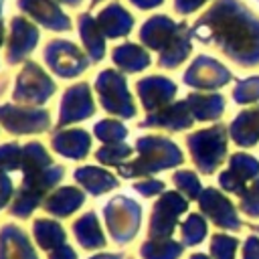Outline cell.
Wrapping results in <instances>:
<instances>
[{"mask_svg": "<svg viewBox=\"0 0 259 259\" xmlns=\"http://www.w3.org/2000/svg\"><path fill=\"white\" fill-rule=\"evenodd\" d=\"M190 32L239 67H259V14L241 0H217L196 18Z\"/></svg>", "mask_w": 259, "mask_h": 259, "instance_id": "obj_1", "label": "cell"}, {"mask_svg": "<svg viewBox=\"0 0 259 259\" xmlns=\"http://www.w3.org/2000/svg\"><path fill=\"white\" fill-rule=\"evenodd\" d=\"M20 170L24 172V180L22 186L16 190L10 212L16 217H28L45 198V194L63 178L65 170L53 164L51 156L38 142H30L22 148Z\"/></svg>", "mask_w": 259, "mask_h": 259, "instance_id": "obj_2", "label": "cell"}, {"mask_svg": "<svg viewBox=\"0 0 259 259\" xmlns=\"http://www.w3.org/2000/svg\"><path fill=\"white\" fill-rule=\"evenodd\" d=\"M190 28L186 22H174L172 18L158 14L144 22L140 40L150 49L158 51V65L164 69H176L186 61L192 51Z\"/></svg>", "mask_w": 259, "mask_h": 259, "instance_id": "obj_3", "label": "cell"}, {"mask_svg": "<svg viewBox=\"0 0 259 259\" xmlns=\"http://www.w3.org/2000/svg\"><path fill=\"white\" fill-rule=\"evenodd\" d=\"M136 150L140 156L119 166V174L125 178L148 176L164 168H174L184 162L180 148L164 136H144L136 142Z\"/></svg>", "mask_w": 259, "mask_h": 259, "instance_id": "obj_4", "label": "cell"}, {"mask_svg": "<svg viewBox=\"0 0 259 259\" xmlns=\"http://www.w3.org/2000/svg\"><path fill=\"white\" fill-rule=\"evenodd\" d=\"M186 146L194 166L202 174H212L227 158V127L223 123H214L198 130L186 138Z\"/></svg>", "mask_w": 259, "mask_h": 259, "instance_id": "obj_5", "label": "cell"}, {"mask_svg": "<svg viewBox=\"0 0 259 259\" xmlns=\"http://www.w3.org/2000/svg\"><path fill=\"white\" fill-rule=\"evenodd\" d=\"M95 89L99 95V103L109 113L119 117H134L136 105L125 85V77L113 69H103L95 79Z\"/></svg>", "mask_w": 259, "mask_h": 259, "instance_id": "obj_6", "label": "cell"}, {"mask_svg": "<svg viewBox=\"0 0 259 259\" xmlns=\"http://www.w3.org/2000/svg\"><path fill=\"white\" fill-rule=\"evenodd\" d=\"M103 217L107 223V229L115 243H127L136 237L142 221V206L127 198V196H115L111 198L105 208Z\"/></svg>", "mask_w": 259, "mask_h": 259, "instance_id": "obj_7", "label": "cell"}, {"mask_svg": "<svg viewBox=\"0 0 259 259\" xmlns=\"http://www.w3.org/2000/svg\"><path fill=\"white\" fill-rule=\"evenodd\" d=\"M186 208H188V202L180 192L176 190L162 192V196L156 200L152 208V217L148 225L150 239H170V235L178 225V217Z\"/></svg>", "mask_w": 259, "mask_h": 259, "instance_id": "obj_8", "label": "cell"}, {"mask_svg": "<svg viewBox=\"0 0 259 259\" xmlns=\"http://www.w3.org/2000/svg\"><path fill=\"white\" fill-rule=\"evenodd\" d=\"M53 93H55L53 79L36 63H26L16 79L12 95L18 103L32 107V105H42Z\"/></svg>", "mask_w": 259, "mask_h": 259, "instance_id": "obj_9", "label": "cell"}, {"mask_svg": "<svg viewBox=\"0 0 259 259\" xmlns=\"http://www.w3.org/2000/svg\"><path fill=\"white\" fill-rule=\"evenodd\" d=\"M0 123L10 134H38L49 130L51 113L42 107L0 105Z\"/></svg>", "mask_w": 259, "mask_h": 259, "instance_id": "obj_10", "label": "cell"}, {"mask_svg": "<svg viewBox=\"0 0 259 259\" xmlns=\"http://www.w3.org/2000/svg\"><path fill=\"white\" fill-rule=\"evenodd\" d=\"M45 61L59 77H75L89 65L77 45L61 38H55L45 47Z\"/></svg>", "mask_w": 259, "mask_h": 259, "instance_id": "obj_11", "label": "cell"}, {"mask_svg": "<svg viewBox=\"0 0 259 259\" xmlns=\"http://www.w3.org/2000/svg\"><path fill=\"white\" fill-rule=\"evenodd\" d=\"M182 79H184L186 85H190L194 89L210 91V89H219V87L227 85L233 79V75L217 59H212L208 55H198L192 61V65L186 69Z\"/></svg>", "mask_w": 259, "mask_h": 259, "instance_id": "obj_12", "label": "cell"}, {"mask_svg": "<svg viewBox=\"0 0 259 259\" xmlns=\"http://www.w3.org/2000/svg\"><path fill=\"white\" fill-rule=\"evenodd\" d=\"M198 206H200L202 214L206 219H210V223H214L221 229L239 231L243 227V223H241V219L237 214L235 204L221 190H217L212 186L202 188V192L198 196Z\"/></svg>", "mask_w": 259, "mask_h": 259, "instance_id": "obj_13", "label": "cell"}, {"mask_svg": "<svg viewBox=\"0 0 259 259\" xmlns=\"http://www.w3.org/2000/svg\"><path fill=\"white\" fill-rule=\"evenodd\" d=\"M255 178H259V160L251 154L237 152L229 158V168L219 174V184L225 192L241 196L247 190L249 180Z\"/></svg>", "mask_w": 259, "mask_h": 259, "instance_id": "obj_14", "label": "cell"}, {"mask_svg": "<svg viewBox=\"0 0 259 259\" xmlns=\"http://www.w3.org/2000/svg\"><path fill=\"white\" fill-rule=\"evenodd\" d=\"M95 105L91 99V91L87 83H77L69 87L61 99V111H59V125H69L79 119H85L93 115Z\"/></svg>", "mask_w": 259, "mask_h": 259, "instance_id": "obj_15", "label": "cell"}, {"mask_svg": "<svg viewBox=\"0 0 259 259\" xmlns=\"http://www.w3.org/2000/svg\"><path fill=\"white\" fill-rule=\"evenodd\" d=\"M136 89H138V95L142 99V105L150 113L170 105V101L176 95L174 81H170L168 77H162V75H150V77L140 79L136 83Z\"/></svg>", "mask_w": 259, "mask_h": 259, "instance_id": "obj_16", "label": "cell"}, {"mask_svg": "<svg viewBox=\"0 0 259 259\" xmlns=\"http://www.w3.org/2000/svg\"><path fill=\"white\" fill-rule=\"evenodd\" d=\"M38 40V30L32 22H28L22 16H14L10 20V38L6 45V61L10 65L20 63Z\"/></svg>", "mask_w": 259, "mask_h": 259, "instance_id": "obj_17", "label": "cell"}, {"mask_svg": "<svg viewBox=\"0 0 259 259\" xmlns=\"http://www.w3.org/2000/svg\"><path fill=\"white\" fill-rule=\"evenodd\" d=\"M194 123V117L190 113V107L184 101H176L170 103L158 111H152L142 123L140 127H164V130H172V132H180L186 130Z\"/></svg>", "mask_w": 259, "mask_h": 259, "instance_id": "obj_18", "label": "cell"}, {"mask_svg": "<svg viewBox=\"0 0 259 259\" xmlns=\"http://www.w3.org/2000/svg\"><path fill=\"white\" fill-rule=\"evenodd\" d=\"M18 8L51 30H69L71 20L55 0H18Z\"/></svg>", "mask_w": 259, "mask_h": 259, "instance_id": "obj_19", "label": "cell"}, {"mask_svg": "<svg viewBox=\"0 0 259 259\" xmlns=\"http://www.w3.org/2000/svg\"><path fill=\"white\" fill-rule=\"evenodd\" d=\"M0 259H38L28 235L16 225L0 229Z\"/></svg>", "mask_w": 259, "mask_h": 259, "instance_id": "obj_20", "label": "cell"}, {"mask_svg": "<svg viewBox=\"0 0 259 259\" xmlns=\"http://www.w3.org/2000/svg\"><path fill=\"white\" fill-rule=\"evenodd\" d=\"M51 146L55 152H59L65 158L81 160L87 156L91 148V138L85 130H65V132H59L51 140Z\"/></svg>", "mask_w": 259, "mask_h": 259, "instance_id": "obj_21", "label": "cell"}, {"mask_svg": "<svg viewBox=\"0 0 259 259\" xmlns=\"http://www.w3.org/2000/svg\"><path fill=\"white\" fill-rule=\"evenodd\" d=\"M231 140L243 148L255 146L259 140V105L241 111L229 125Z\"/></svg>", "mask_w": 259, "mask_h": 259, "instance_id": "obj_22", "label": "cell"}, {"mask_svg": "<svg viewBox=\"0 0 259 259\" xmlns=\"http://www.w3.org/2000/svg\"><path fill=\"white\" fill-rule=\"evenodd\" d=\"M97 22H99V26H101L105 36L117 38V36H123V34H127L132 30L134 16L121 4H109L99 12Z\"/></svg>", "mask_w": 259, "mask_h": 259, "instance_id": "obj_23", "label": "cell"}, {"mask_svg": "<svg viewBox=\"0 0 259 259\" xmlns=\"http://www.w3.org/2000/svg\"><path fill=\"white\" fill-rule=\"evenodd\" d=\"M186 103L198 121H214L225 113V97L221 93H190Z\"/></svg>", "mask_w": 259, "mask_h": 259, "instance_id": "obj_24", "label": "cell"}, {"mask_svg": "<svg viewBox=\"0 0 259 259\" xmlns=\"http://www.w3.org/2000/svg\"><path fill=\"white\" fill-rule=\"evenodd\" d=\"M85 202V194L75 186H61L45 198V208L53 217H67Z\"/></svg>", "mask_w": 259, "mask_h": 259, "instance_id": "obj_25", "label": "cell"}, {"mask_svg": "<svg viewBox=\"0 0 259 259\" xmlns=\"http://www.w3.org/2000/svg\"><path fill=\"white\" fill-rule=\"evenodd\" d=\"M79 34L85 45V51L89 53L91 61H101L105 53V40H103V30L91 14H81L79 16Z\"/></svg>", "mask_w": 259, "mask_h": 259, "instance_id": "obj_26", "label": "cell"}, {"mask_svg": "<svg viewBox=\"0 0 259 259\" xmlns=\"http://www.w3.org/2000/svg\"><path fill=\"white\" fill-rule=\"evenodd\" d=\"M111 59L125 73H138V71H144L146 67H150L148 51H144L140 45H134V42H123V45L115 47L111 51Z\"/></svg>", "mask_w": 259, "mask_h": 259, "instance_id": "obj_27", "label": "cell"}, {"mask_svg": "<svg viewBox=\"0 0 259 259\" xmlns=\"http://www.w3.org/2000/svg\"><path fill=\"white\" fill-rule=\"evenodd\" d=\"M75 180L81 182V186L85 190H89L91 194H103L111 188L117 186V178L103 170V168H97V166H83V168H77L75 170Z\"/></svg>", "mask_w": 259, "mask_h": 259, "instance_id": "obj_28", "label": "cell"}, {"mask_svg": "<svg viewBox=\"0 0 259 259\" xmlns=\"http://www.w3.org/2000/svg\"><path fill=\"white\" fill-rule=\"evenodd\" d=\"M73 233L79 241V245L83 249H103L105 247V239L101 233V227L97 223L95 212H87L81 219H77L73 223Z\"/></svg>", "mask_w": 259, "mask_h": 259, "instance_id": "obj_29", "label": "cell"}, {"mask_svg": "<svg viewBox=\"0 0 259 259\" xmlns=\"http://www.w3.org/2000/svg\"><path fill=\"white\" fill-rule=\"evenodd\" d=\"M32 235L36 239V243L45 249V251H55L59 247L65 245V229L51 219H36L32 225Z\"/></svg>", "mask_w": 259, "mask_h": 259, "instance_id": "obj_30", "label": "cell"}, {"mask_svg": "<svg viewBox=\"0 0 259 259\" xmlns=\"http://www.w3.org/2000/svg\"><path fill=\"white\" fill-rule=\"evenodd\" d=\"M184 245L170 239H148L140 247L142 259H178L182 255Z\"/></svg>", "mask_w": 259, "mask_h": 259, "instance_id": "obj_31", "label": "cell"}, {"mask_svg": "<svg viewBox=\"0 0 259 259\" xmlns=\"http://www.w3.org/2000/svg\"><path fill=\"white\" fill-rule=\"evenodd\" d=\"M182 231V245H198L204 237H206V221L200 214H188V219L180 225Z\"/></svg>", "mask_w": 259, "mask_h": 259, "instance_id": "obj_32", "label": "cell"}, {"mask_svg": "<svg viewBox=\"0 0 259 259\" xmlns=\"http://www.w3.org/2000/svg\"><path fill=\"white\" fill-rule=\"evenodd\" d=\"M93 132H95L97 140L107 142V144H121L123 138L127 136V127L121 121H115V119H101V121H97Z\"/></svg>", "mask_w": 259, "mask_h": 259, "instance_id": "obj_33", "label": "cell"}, {"mask_svg": "<svg viewBox=\"0 0 259 259\" xmlns=\"http://www.w3.org/2000/svg\"><path fill=\"white\" fill-rule=\"evenodd\" d=\"M237 245H239L237 237L225 235V233H217L210 239V257L212 259H235Z\"/></svg>", "mask_w": 259, "mask_h": 259, "instance_id": "obj_34", "label": "cell"}, {"mask_svg": "<svg viewBox=\"0 0 259 259\" xmlns=\"http://www.w3.org/2000/svg\"><path fill=\"white\" fill-rule=\"evenodd\" d=\"M97 160L103 162V164H109V166H123V162L132 156V148L127 144H107L103 146L101 150H97Z\"/></svg>", "mask_w": 259, "mask_h": 259, "instance_id": "obj_35", "label": "cell"}, {"mask_svg": "<svg viewBox=\"0 0 259 259\" xmlns=\"http://www.w3.org/2000/svg\"><path fill=\"white\" fill-rule=\"evenodd\" d=\"M172 180H174V184L178 186V190L186 198H198L200 192H202L200 180H198V176L192 170H178V172H174Z\"/></svg>", "mask_w": 259, "mask_h": 259, "instance_id": "obj_36", "label": "cell"}, {"mask_svg": "<svg viewBox=\"0 0 259 259\" xmlns=\"http://www.w3.org/2000/svg\"><path fill=\"white\" fill-rule=\"evenodd\" d=\"M233 99L237 103H241V105L257 101L259 99V75L237 81L235 89H233Z\"/></svg>", "mask_w": 259, "mask_h": 259, "instance_id": "obj_37", "label": "cell"}, {"mask_svg": "<svg viewBox=\"0 0 259 259\" xmlns=\"http://www.w3.org/2000/svg\"><path fill=\"white\" fill-rule=\"evenodd\" d=\"M239 198V206L247 217H259V178H255Z\"/></svg>", "mask_w": 259, "mask_h": 259, "instance_id": "obj_38", "label": "cell"}, {"mask_svg": "<svg viewBox=\"0 0 259 259\" xmlns=\"http://www.w3.org/2000/svg\"><path fill=\"white\" fill-rule=\"evenodd\" d=\"M22 168V150L16 144L0 146V170H20Z\"/></svg>", "mask_w": 259, "mask_h": 259, "instance_id": "obj_39", "label": "cell"}, {"mask_svg": "<svg viewBox=\"0 0 259 259\" xmlns=\"http://www.w3.org/2000/svg\"><path fill=\"white\" fill-rule=\"evenodd\" d=\"M134 190L136 192H140L142 196H154V194H160V192H164V182L162 180H140V182H136L134 184Z\"/></svg>", "mask_w": 259, "mask_h": 259, "instance_id": "obj_40", "label": "cell"}, {"mask_svg": "<svg viewBox=\"0 0 259 259\" xmlns=\"http://www.w3.org/2000/svg\"><path fill=\"white\" fill-rule=\"evenodd\" d=\"M243 259H259V237L251 235L243 245Z\"/></svg>", "mask_w": 259, "mask_h": 259, "instance_id": "obj_41", "label": "cell"}, {"mask_svg": "<svg viewBox=\"0 0 259 259\" xmlns=\"http://www.w3.org/2000/svg\"><path fill=\"white\" fill-rule=\"evenodd\" d=\"M10 196H12V182L6 176V172L0 170V208H4V204L8 202Z\"/></svg>", "mask_w": 259, "mask_h": 259, "instance_id": "obj_42", "label": "cell"}, {"mask_svg": "<svg viewBox=\"0 0 259 259\" xmlns=\"http://www.w3.org/2000/svg\"><path fill=\"white\" fill-rule=\"evenodd\" d=\"M204 2H206V0H174V8H176V12H180V14H190V12H194L196 8H200Z\"/></svg>", "mask_w": 259, "mask_h": 259, "instance_id": "obj_43", "label": "cell"}, {"mask_svg": "<svg viewBox=\"0 0 259 259\" xmlns=\"http://www.w3.org/2000/svg\"><path fill=\"white\" fill-rule=\"evenodd\" d=\"M49 259H77V253L69 245H63V247L51 251L49 253Z\"/></svg>", "mask_w": 259, "mask_h": 259, "instance_id": "obj_44", "label": "cell"}, {"mask_svg": "<svg viewBox=\"0 0 259 259\" xmlns=\"http://www.w3.org/2000/svg\"><path fill=\"white\" fill-rule=\"evenodd\" d=\"M134 6H138V8H142V10H148V8H156V6H160L164 0H130Z\"/></svg>", "mask_w": 259, "mask_h": 259, "instance_id": "obj_45", "label": "cell"}, {"mask_svg": "<svg viewBox=\"0 0 259 259\" xmlns=\"http://www.w3.org/2000/svg\"><path fill=\"white\" fill-rule=\"evenodd\" d=\"M91 259H123V255L121 253H99V255H95Z\"/></svg>", "mask_w": 259, "mask_h": 259, "instance_id": "obj_46", "label": "cell"}, {"mask_svg": "<svg viewBox=\"0 0 259 259\" xmlns=\"http://www.w3.org/2000/svg\"><path fill=\"white\" fill-rule=\"evenodd\" d=\"M59 2H63V4H69V6H79L83 0H59Z\"/></svg>", "mask_w": 259, "mask_h": 259, "instance_id": "obj_47", "label": "cell"}, {"mask_svg": "<svg viewBox=\"0 0 259 259\" xmlns=\"http://www.w3.org/2000/svg\"><path fill=\"white\" fill-rule=\"evenodd\" d=\"M188 259H210V257H206V255H202V253H194V255H190Z\"/></svg>", "mask_w": 259, "mask_h": 259, "instance_id": "obj_48", "label": "cell"}, {"mask_svg": "<svg viewBox=\"0 0 259 259\" xmlns=\"http://www.w3.org/2000/svg\"><path fill=\"white\" fill-rule=\"evenodd\" d=\"M2 38H4V26H2V22H0V45H2Z\"/></svg>", "mask_w": 259, "mask_h": 259, "instance_id": "obj_49", "label": "cell"}, {"mask_svg": "<svg viewBox=\"0 0 259 259\" xmlns=\"http://www.w3.org/2000/svg\"><path fill=\"white\" fill-rule=\"evenodd\" d=\"M251 229H253L255 233H259V225H251Z\"/></svg>", "mask_w": 259, "mask_h": 259, "instance_id": "obj_50", "label": "cell"}, {"mask_svg": "<svg viewBox=\"0 0 259 259\" xmlns=\"http://www.w3.org/2000/svg\"><path fill=\"white\" fill-rule=\"evenodd\" d=\"M2 4H4V0H0V14H2Z\"/></svg>", "mask_w": 259, "mask_h": 259, "instance_id": "obj_51", "label": "cell"}, {"mask_svg": "<svg viewBox=\"0 0 259 259\" xmlns=\"http://www.w3.org/2000/svg\"><path fill=\"white\" fill-rule=\"evenodd\" d=\"M97 2H101V0H93V4H97Z\"/></svg>", "mask_w": 259, "mask_h": 259, "instance_id": "obj_52", "label": "cell"}]
</instances>
